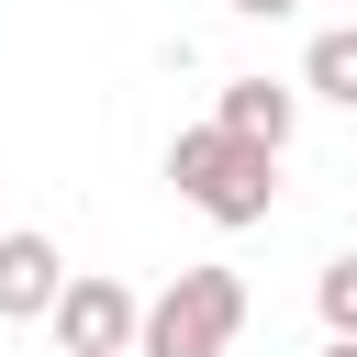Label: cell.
I'll list each match as a JSON object with an SVG mask.
<instances>
[{
    "mask_svg": "<svg viewBox=\"0 0 357 357\" xmlns=\"http://www.w3.org/2000/svg\"><path fill=\"white\" fill-rule=\"evenodd\" d=\"M212 123L279 156V145H290V123H301V89H279V78H223V100H212Z\"/></svg>",
    "mask_w": 357,
    "mask_h": 357,
    "instance_id": "5",
    "label": "cell"
},
{
    "mask_svg": "<svg viewBox=\"0 0 357 357\" xmlns=\"http://www.w3.org/2000/svg\"><path fill=\"white\" fill-rule=\"evenodd\" d=\"M56 357H134V324H145V301L123 290V279H100V268H67V290H56Z\"/></svg>",
    "mask_w": 357,
    "mask_h": 357,
    "instance_id": "3",
    "label": "cell"
},
{
    "mask_svg": "<svg viewBox=\"0 0 357 357\" xmlns=\"http://www.w3.org/2000/svg\"><path fill=\"white\" fill-rule=\"evenodd\" d=\"M312 312H324V335H357V257H324V279H312Z\"/></svg>",
    "mask_w": 357,
    "mask_h": 357,
    "instance_id": "7",
    "label": "cell"
},
{
    "mask_svg": "<svg viewBox=\"0 0 357 357\" xmlns=\"http://www.w3.org/2000/svg\"><path fill=\"white\" fill-rule=\"evenodd\" d=\"M56 290H67V257H56V234H33V223H0V324H45V312H56Z\"/></svg>",
    "mask_w": 357,
    "mask_h": 357,
    "instance_id": "4",
    "label": "cell"
},
{
    "mask_svg": "<svg viewBox=\"0 0 357 357\" xmlns=\"http://www.w3.org/2000/svg\"><path fill=\"white\" fill-rule=\"evenodd\" d=\"M301 89H312V100H335V112H357V22L312 33V56H301Z\"/></svg>",
    "mask_w": 357,
    "mask_h": 357,
    "instance_id": "6",
    "label": "cell"
},
{
    "mask_svg": "<svg viewBox=\"0 0 357 357\" xmlns=\"http://www.w3.org/2000/svg\"><path fill=\"white\" fill-rule=\"evenodd\" d=\"M167 178H178V201H190L201 223H223V234H245V223L279 212V156L245 145V134H223V123H178V134H167Z\"/></svg>",
    "mask_w": 357,
    "mask_h": 357,
    "instance_id": "1",
    "label": "cell"
},
{
    "mask_svg": "<svg viewBox=\"0 0 357 357\" xmlns=\"http://www.w3.org/2000/svg\"><path fill=\"white\" fill-rule=\"evenodd\" d=\"M324 357H357V335H324Z\"/></svg>",
    "mask_w": 357,
    "mask_h": 357,
    "instance_id": "9",
    "label": "cell"
},
{
    "mask_svg": "<svg viewBox=\"0 0 357 357\" xmlns=\"http://www.w3.org/2000/svg\"><path fill=\"white\" fill-rule=\"evenodd\" d=\"M234 335H245V279H234V268H178V279L145 301L134 357H223Z\"/></svg>",
    "mask_w": 357,
    "mask_h": 357,
    "instance_id": "2",
    "label": "cell"
},
{
    "mask_svg": "<svg viewBox=\"0 0 357 357\" xmlns=\"http://www.w3.org/2000/svg\"><path fill=\"white\" fill-rule=\"evenodd\" d=\"M223 11H245V22H290L301 0H223Z\"/></svg>",
    "mask_w": 357,
    "mask_h": 357,
    "instance_id": "8",
    "label": "cell"
}]
</instances>
